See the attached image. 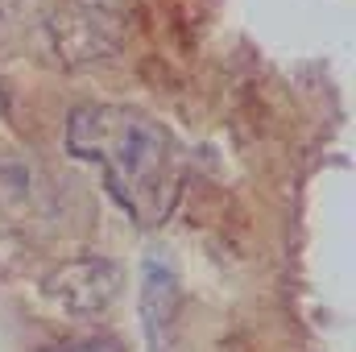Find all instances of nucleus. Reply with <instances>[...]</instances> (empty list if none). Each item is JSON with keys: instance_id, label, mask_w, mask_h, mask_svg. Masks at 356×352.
Returning <instances> with one entry per match:
<instances>
[{"instance_id": "obj_7", "label": "nucleus", "mask_w": 356, "mask_h": 352, "mask_svg": "<svg viewBox=\"0 0 356 352\" xmlns=\"http://www.w3.org/2000/svg\"><path fill=\"white\" fill-rule=\"evenodd\" d=\"M4 112H8V83L0 79V120H4Z\"/></svg>"}, {"instance_id": "obj_2", "label": "nucleus", "mask_w": 356, "mask_h": 352, "mask_svg": "<svg viewBox=\"0 0 356 352\" xmlns=\"http://www.w3.org/2000/svg\"><path fill=\"white\" fill-rule=\"evenodd\" d=\"M46 38L63 67H95L124 50V17L95 0H71L50 13Z\"/></svg>"}, {"instance_id": "obj_4", "label": "nucleus", "mask_w": 356, "mask_h": 352, "mask_svg": "<svg viewBox=\"0 0 356 352\" xmlns=\"http://www.w3.org/2000/svg\"><path fill=\"white\" fill-rule=\"evenodd\" d=\"M178 311H182V286H178L175 269H166L162 262L145 257L141 262V298H137V315H141V332H145V352L175 349Z\"/></svg>"}, {"instance_id": "obj_5", "label": "nucleus", "mask_w": 356, "mask_h": 352, "mask_svg": "<svg viewBox=\"0 0 356 352\" xmlns=\"http://www.w3.org/2000/svg\"><path fill=\"white\" fill-rule=\"evenodd\" d=\"M38 203V175L25 154H0V211H25Z\"/></svg>"}, {"instance_id": "obj_6", "label": "nucleus", "mask_w": 356, "mask_h": 352, "mask_svg": "<svg viewBox=\"0 0 356 352\" xmlns=\"http://www.w3.org/2000/svg\"><path fill=\"white\" fill-rule=\"evenodd\" d=\"M46 352H124V344L116 336H88V340H71V344H58Z\"/></svg>"}, {"instance_id": "obj_3", "label": "nucleus", "mask_w": 356, "mask_h": 352, "mask_svg": "<svg viewBox=\"0 0 356 352\" xmlns=\"http://www.w3.org/2000/svg\"><path fill=\"white\" fill-rule=\"evenodd\" d=\"M124 290V269L112 257H71V262L54 265L42 278V298L63 311L67 319H91L104 315Z\"/></svg>"}, {"instance_id": "obj_1", "label": "nucleus", "mask_w": 356, "mask_h": 352, "mask_svg": "<svg viewBox=\"0 0 356 352\" xmlns=\"http://www.w3.org/2000/svg\"><path fill=\"white\" fill-rule=\"evenodd\" d=\"M67 154L99 162L108 195L137 228H162L182 191V145L141 108L79 104L67 116Z\"/></svg>"}]
</instances>
